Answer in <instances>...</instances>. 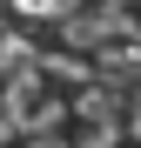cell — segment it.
<instances>
[{
	"label": "cell",
	"mask_w": 141,
	"mask_h": 148,
	"mask_svg": "<svg viewBox=\"0 0 141 148\" xmlns=\"http://www.w3.org/2000/svg\"><path fill=\"white\" fill-rule=\"evenodd\" d=\"M20 135H27V148H67L61 135H47V128H20Z\"/></svg>",
	"instance_id": "2"
},
{
	"label": "cell",
	"mask_w": 141,
	"mask_h": 148,
	"mask_svg": "<svg viewBox=\"0 0 141 148\" xmlns=\"http://www.w3.org/2000/svg\"><path fill=\"white\" fill-rule=\"evenodd\" d=\"M87 121H121V108H114L108 101V88H94V74H87V81H81V101H74Z\"/></svg>",
	"instance_id": "1"
}]
</instances>
